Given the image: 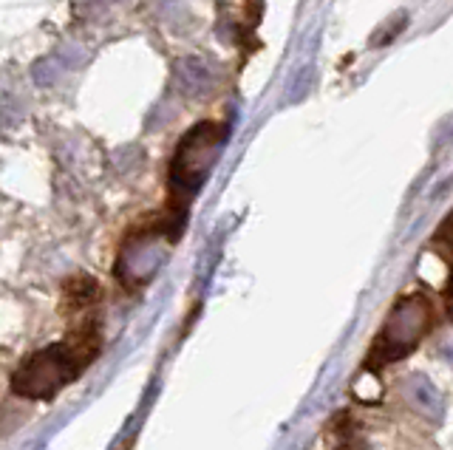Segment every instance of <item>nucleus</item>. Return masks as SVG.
<instances>
[{
  "mask_svg": "<svg viewBox=\"0 0 453 450\" xmlns=\"http://www.w3.org/2000/svg\"><path fill=\"white\" fill-rule=\"evenodd\" d=\"M434 303L425 292H408L394 303L382 329L377 332V340L372 343L365 355V369L380 371L386 365L408 357L422 337L434 329Z\"/></svg>",
  "mask_w": 453,
  "mask_h": 450,
  "instance_id": "nucleus-3",
  "label": "nucleus"
},
{
  "mask_svg": "<svg viewBox=\"0 0 453 450\" xmlns=\"http://www.w3.org/2000/svg\"><path fill=\"white\" fill-rule=\"evenodd\" d=\"M445 309H448V315L453 320V275H450V284L445 286Z\"/></svg>",
  "mask_w": 453,
  "mask_h": 450,
  "instance_id": "nucleus-5",
  "label": "nucleus"
},
{
  "mask_svg": "<svg viewBox=\"0 0 453 450\" xmlns=\"http://www.w3.org/2000/svg\"><path fill=\"white\" fill-rule=\"evenodd\" d=\"M431 249L436 252L439 258L445 263L453 266V213L442 221V227H439L431 238Z\"/></svg>",
  "mask_w": 453,
  "mask_h": 450,
  "instance_id": "nucleus-4",
  "label": "nucleus"
},
{
  "mask_svg": "<svg viewBox=\"0 0 453 450\" xmlns=\"http://www.w3.org/2000/svg\"><path fill=\"white\" fill-rule=\"evenodd\" d=\"M224 139H226L224 125L198 122L179 142L173 162H170V173H167L170 190H167V207H165V213H170L176 221L184 224V218H188L190 199L202 190L204 179L210 176L212 167H216Z\"/></svg>",
  "mask_w": 453,
  "mask_h": 450,
  "instance_id": "nucleus-2",
  "label": "nucleus"
},
{
  "mask_svg": "<svg viewBox=\"0 0 453 450\" xmlns=\"http://www.w3.org/2000/svg\"><path fill=\"white\" fill-rule=\"evenodd\" d=\"M103 348L96 315L74 320L71 332L46 348L28 355L12 374V391L23 400H54L65 385L88 369Z\"/></svg>",
  "mask_w": 453,
  "mask_h": 450,
  "instance_id": "nucleus-1",
  "label": "nucleus"
}]
</instances>
